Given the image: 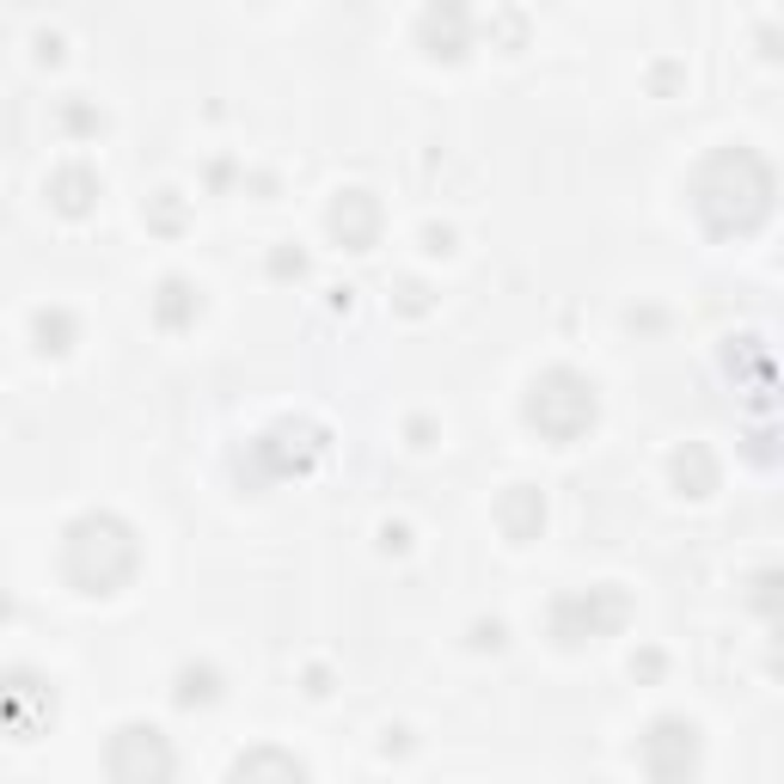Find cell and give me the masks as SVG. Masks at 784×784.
<instances>
[{
  "mask_svg": "<svg viewBox=\"0 0 784 784\" xmlns=\"http://www.w3.org/2000/svg\"><path fill=\"white\" fill-rule=\"evenodd\" d=\"M117 747H136V760H117V778H148V772H172V747H166L160 730H123L111 735Z\"/></svg>",
  "mask_w": 784,
  "mask_h": 784,
  "instance_id": "1",
  "label": "cell"
},
{
  "mask_svg": "<svg viewBox=\"0 0 784 784\" xmlns=\"http://www.w3.org/2000/svg\"><path fill=\"white\" fill-rule=\"evenodd\" d=\"M258 766H276V772H300V760H295V754H246V760H234V772H258Z\"/></svg>",
  "mask_w": 784,
  "mask_h": 784,
  "instance_id": "2",
  "label": "cell"
}]
</instances>
